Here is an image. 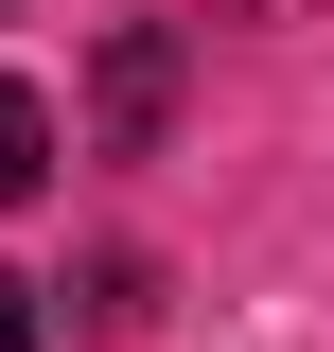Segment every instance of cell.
<instances>
[{"label":"cell","mask_w":334,"mask_h":352,"mask_svg":"<svg viewBox=\"0 0 334 352\" xmlns=\"http://www.w3.org/2000/svg\"><path fill=\"white\" fill-rule=\"evenodd\" d=\"M159 88H176V53H159V36H124V53H106V124L141 141V124H159Z\"/></svg>","instance_id":"7a4b0ae2"},{"label":"cell","mask_w":334,"mask_h":352,"mask_svg":"<svg viewBox=\"0 0 334 352\" xmlns=\"http://www.w3.org/2000/svg\"><path fill=\"white\" fill-rule=\"evenodd\" d=\"M0 352H36V300H18V282H0Z\"/></svg>","instance_id":"3957f363"},{"label":"cell","mask_w":334,"mask_h":352,"mask_svg":"<svg viewBox=\"0 0 334 352\" xmlns=\"http://www.w3.org/2000/svg\"><path fill=\"white\" fill-rule=\"evenodd\" d=\"M36 176H53V106L0 71V194H36Z\"/></svg>","instance_id":"6da1fadb"}]
</instances>
